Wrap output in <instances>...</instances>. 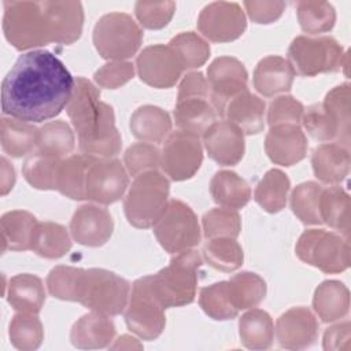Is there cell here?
Masks as SVG:
<instances>
[{
    "instance_id": "83f0119b",
    "label": "cell",
    "mask_w": 351,
    "mask_h": 351,
    "mask_svg": "<svg viewBox=\"0 0 351 351\" xmlns=\"http://www.w3.org/2000/svg\"><path fill=\"white\" fill-rule=\"evenodd\" d=\"M129 128L132 134L145 143H160L171 133V119L167 111L158 106L145 104L134 110Z\"/></svg>"
},
{
    "instance_id": "d4e9b609",
    "label": "cell",
    "mask_w": 351,
    "mask_h": 351,
    "mask_svg": "<svg viewBox=\"0 0 351 351\" xmlns=\"http://www.w3.org/2000/svg\"><path fill=\"white\" fill-rule=\"evenodd\" d=\"M313 308L322 322L340 321L350 311V291L337 280H325L314 291Z\"/></svg>"
},
{
    "instance_id": "5bb4252c",
    "label": "cell",
    "mask_w": 351,
    "mask_h": 351,
    "mask_svg": "<svg viewBox=\"0 0 351 351\" xmlns=\"http://www.w3.org/2000/svg\"><path fill=\"white\" fill-rule=\"evenodd\" d=\"M208 97L217 115H223L226 104L237 95L248 90V73L233 56H219L207 69Z\"/></svg>"
},
{
    "instance_id": "f907efd6",
    "label": "cell",
    "mask_w": 351,
    "mask_h": 351,
    "mask_svg": "<svg viewBox=\"0 0 351 351\" xmlns=\"http://www.w3.org/2000/svg\"><path fill=\"white\" fill-rule=\"evenodd\" d=\"M125 169L130 176H138L160 166V152L151 143H134L123 154Z\"/></svg>"
},
{
    "instance_id": "e0dca14e",
    "label": "cell",
    "mask_w": 351,
    "mask_h": 351,
    "mask_svg": "<svg viewBox=\"0 0 351 351\" xmlns=\"http://www.w3.org/2000/svg\"><path fill=\"white\" fill-rule=\"evenodd\" d=\"M318 332L319 326L314 313L303 306L282 313L274 328L280 347L287 350H303L313 346L318 339Z\"/></svg>"
},
{
    "instance_id": "7402d4cb",
    "label": "cell",
    "mask_w": 351,
    "mask_h": 351,
    "mask_svg": "<svg viewBox=\"0 0 351 351\" xmlns=\"http://www.w3.org/2000/svg\"><path fill=\"white\" fill-rule=\"evenodd\" d=\"M295 70L288 59L270 55L261 59L254 70V88L265 97L291 90Z\"/></svg>"
},
{
    "instance_id": "2e32d148",
    "label": "cell",
    "mask_w": 351,
    "mask_h": 351,
    "mask_svg": "<svg viewBox=\"0 0 351 351\" xmlns=\"http://www.w3.org/2000/svg\"><path fill=\"white\" fill-rule=\"evenodd\" d=\"M136 70L144 84L158 89H167L177 84L184 67L169 44H155L145 47L138 53Z\"/></svg>"
},
{
    "instance_id": "bcb514c9",
    "label": "cell",
    "mask_w": 351,
    "mask_h": 351,
    "mask_svg": "<svg viewBox=\"0 0 351 351\" xmlns=\"http://www.w3.org/2000/svg\"><path fill=\"white\" fill-rule=\"evenodd\" d=\"M84 270L85 269L82 267L64 265H59L51 269L47 276V288L51 296L60 300L78 302Z\"/></svg>"
},
{
    "instance_id": "4fadbf2b",
    "label": "cell",
    "mask_w": 351,
    "mask_h": 351,
    "mask_svg": "<svg viewBox=\"0 0 351 351\" xmlns=\"http://www.w3.org/2000/svg\"><path fill=\"white\" fill-rule=\"evenodd\" d=\"M203 162L200 137L188 132H171L160 151V167L173 181L192 178Z\"/></svg>"
},
{
    "instance_id": "9a60e30c",
    "label": "cell",
    "mask_w": 351,
    "mask_h": 351,
    "mask_svg": "<svg viewBox=\"0 0 351 351\" xmlns=\"http://www.w3.org/2000/svg\"><path fill=\"white\" fill-rule=\"evenodd\" d=\"M247 27L245 14L239 3L214 1L199 14L197 29L213 43H229L243 36Z\"/></svg>"
},
{
    "instance_id": "44dd1931",
    "label": "cell",
    "mask_w": 351,
    "mask_h": 351,
    "mask_svg": "<svg viewBox=\"0 0 351 351\" xmlns=\"http://www.w3.org/2000/svg\"><path fill=\"white\" fill-rule=\"evenodd\" d=\"M115 337V325L110 315L92 311L78 318L70 330V341L81 350L110 347Z\"/></svg>"
},
{
    "instance_id": "ffe728a7",
    "label": "cell",
    "mask_w": 351,
    "mask_h": 351,
    "mask_svg": "<svg viewBox=\"0 0 351 351\" xmlns=\"http://www.w3.org/2000/svg\"><path fill=\"white\" fill-rule=\"evenodd\" d=\"M307 137L299 125L282 123L270 126L265 138L269 159L280 166H293L307 154Z\"/></svg>"
},
{
    "instance_id": "3957f363",
    "label": "cell",
    "mask_w": 351,
    "mask_h": 351,
    "mask_svg": "<svg viewBox=\"0 0 351 351\" xmlns=\"http://www.w3.org/2000/svg\"><path fill=\"white\" fill-rule=\"evenodd\" d=\"M66 112L77 132L82 154L114 158L122 148V138L115 126L114 110L100 100V90L84 77L75 78Z\"/></svg>"
},
{
    "instance_id": "ac0fdd59",
    "label": "cell",
    "mask_w": 351,
    "mask_h": 351,
    "mask_svg": "<svg viewBox=\"0 0 351 351\" xmlns=\"http://www.w3.org/2000/svg\"><path fill=\"white\" fill-rule=\"evenodd\" d=\"M114 232L111 214L99 204L80 206L70 221L71 237L85 247H101Z\"/></svg>"
},
{
    "instance_id": "b9f144b4",
    "label": "cell",
    "mask_w": 351,
    "mask_h": 351,
    "mask_svg": "<svg viewBox=\"0 0 351 351\" xmlns=\"http://www.w3.org/2000/svg\"><path fill=\"white\" fill-rule=\"evenodd\" d=\"M11 344L22 351L37 350L44 340V329L37 314L16 313L8 328Z\"/></svg>"
},
{
    "instance_id": "74e56055",
    "label": "cell",
    "mask_w": 351,
    "mask_h": 351,
    "mask_svg": "<svg viewBox=\"0 0 351 351\" xmlns=\"http://www.w3.org/2000/svg\"><path fill=\"white\" fill-rule=\"evenodd\" d=\"M203 259L214 269L230 273L241 267L244 252L236 239L214 237L207 239L203 245Z\"/></svg>"
},
{
    "instance_id": "f1b7e54d",
    "label": "cell",
    "mask_w": 351,
    "mask_h": 351,
    "mask_svg": "<svg viewBox=\"0 0 351 351\" xmlns=\"http://www.w3.org/2000/svg\"><path fill=\"white\" fill-rule=\"evenodd\" d=\"M210 193L218 206L233 210L243 208L251 199L248 182L230 170H221L214 174L210 181Z\"/></svg>"
},
{
    "instance_id": "f5cc1de1",
    "label": "cell",
    "mask_w": 351,
    "mask_h": 351,
    "mask_svg": "<svg viewBox=\"0 0 351 351\" xmlns=\"http://www.w3.org/2000/svg\"><path fill=\"white\" fill-rule=\"evenodd\" d=\"M304 114L303 104L289 95L274 97L267 108V123L270 126L292 123L299 125Z\"/></svg>"
},
{
    "instance_id": "d590c367",
    "label": "cell",
    "mask_w": 351,
    "mask_h": 351,
    "mask_svg": "<svg viewBox=\"0 0 351 351\" xmlns=\"http://www.w3.org/2000/svg\"><path fill=\"white\" fill-rule=\"evenodd\" d=\"M71 248V237L67 229L56 222L44 221L37 223L32 250L41 258L59 259Z\"/></svg>"
},
{
    "instance_id": "7a4b0ae2",
    "label": "cell",
    "mask_w": 351,
    "mask_h": 351,
    "mask_svg": "<svg viewBox=\"0 0 351 351\" xmlns=\"http://www.w3.org/2000/svg\"><path fill=\"white\" fill-rule=\"evenodd\" d=\"M3 32L18 51H27L51 43L70 45L84 27V8L80 1H4Z\"/></svg>"
},
{
    "instance_id": "c3c4849f",
    "label": "cell",
    "mask_w": 351,
    "mask_h": 351,
    "mask_svg": "<svg viewBox=\"0 0 351 351\" xmlns=\"http://www.w3.org/2000/svg\"><path fill=\"white\" fill-rule=\"evenodd\" d=\"M203 234L206 239L230 237L236 239L241 230V217L237 210L215 207L204 213L202 218Z\"/></svg>"
},
{
    "instance_id": "60d3db41",
    "label": "cell",
    "mask_w": 351,
    "mask_h": 351,
    "mask_svg": "<svg viewBox=\"0 0 351 351\" xmlns=\"http://www.w3.org/2000/svg\"><path fill=\"white\" fill-rule=\"evenodd\" d=\"M296 15L302 30L308 34L329 32L333 29L336 22V11L333 5L328 1H298Z\"/></svg>"
},
{
    "instance_id": "91938a15",
    "label": "cell",
    "mask_w": 351,
    "mask_h": 351,
    "mask_svg": "<svg viewBox=\"0 0 351 351\" xmlns=\"http://www.w3.org/2000/svg\"><path fill=\"white\" fill-rule=\"evenodd\" d=\"M111 350H141L143 344L130 335H122L119 336L112 346H110Z\"/></svg>"
},
{
    "instance_id": "cb8c5ba5",
    "label": "cell",
    "mask_w": 351,
    "mask_h": 351,
    "mask_svg": "<svg viewBox=\"0 0 351 351\" xmlns=\"http://www.w3.org/2000/svg\"><path fill=\"white\" fill-rule=\"evenodd\" d=\"M37 223V218L25 210H12L3 214L0 219L1 251L32 250Z\"/></svg>"
},
{
    "instance_id": "680465c9",
    "label": "cell",
    "mask_w": 351,
    "mask_h": 351,
    "mask_svg": "<svg viewBox=\"0 0 351 351\" xmlns=\"http://www.w3.org/2000/svg\"><path fill=\"white\" fill-rule=\"evenodd\" d=\"M0 193L1 196H5L15 184V169L14 166L7 160V158H1V180H0Z\"/></svg>"
},
{
    "instance_id": "e575fe53",
    "label": "cell",
    "mask_w": 351,
    "mask_h": 351,
    "mask_svg": "<svg viewBox=\"0 0 351 351\" xmlns=\"http://www.w3.org/2000/svg\"><path fill=\"white\" fill-rule=\"evenodd\" d=\"M291 181L280 169H270L256 184L254 200L267 213L276 214L281 211L288 199Z\"/></svg>"
},
{
    "instance_id": "ab89813d",
    "label": "cell",
    "mask_w": 351,
    "mask_h": 351,
    "mask_svg": "<svg viewBox=\"0 0 351 351\" xmlns=\"http://www.w3.org/2000/svg\"><path fill=\"white\" fill-rule=\"evenodd\" d=\"M199 304L202 310L215 321L233 319L240 313L233 304L228 280L202 288L199 292Z\"/></svg>"
},
{
    "instance_id": "ee69618b",
    "label": "cell",
    "mask_w": 351,
    "mask_h": 351,
    "mask_svg": "<svg viewBox=\"0 0 351 351\" xmlns=\"http://www.w3.org/2000/svg\"><path fill=\"white\" fill-rule=\"evenodd\" d=\"M322 186L315 181H306L295 186L291 195L292 213L304 225H321L319 197Z\"/></svg>"
},
{
    "instance_id": "f35d334b",
    "label": "cell",
    "mask_w": 351,
    "mask_h": 351,
    "mask_svg": "<svg viewBox=\"0 0 351 351\" xmlns=\"http://www.w3.org/2000/svg\"><path fill=\"white\" fill-rule=\"evenodd\" d=\"M228 281L233 304L239 311L256 307L266 296V282L256 273L241 271Z\"/></svg>"
},
{
    "instance_id": "1f68e13d",
    "label": "cell",
    "mask_w": 351,
    "mask_h": 351,
    "mask_svg": "<svg viewBox=\"0 0 351 351\" xmlns=\"http://www.w3.org/2000/svg\"><path fill=\"white\" fill-rule=\"evenodd\" d=\"M93 155L75 154L59 162L56 171V191L73 200L85 199V176Z\"/></svg>"
},
{
    "instance_id": "5b68a950",
    "label": "cell",
    "mask_w": 351,
    "mask_h": 351,
    "mask_svg": "<svg viewBox=\"0 0 351 351\" xmlns=\"http://www.w3.org/2000/svg\"><path fill=\"white\" fill-rule=\"evenodd\" d=\"M170 181L158 170H148L134 177L123 199L128 222L138 229L154 226L169 203Z\"/></svg>"
},
{
    "instance_id": "7dc6e473",
    "label": "cell",
    "mask_w": 351,
    "mask_h": 351,
    "mask_svg": "<svg viewBox=\"0 0 351 351\" xmlns=\"http://www.w3.org/2000/svg\"><path fill=\"white\" fill-rule=\"evenodd\" d=\"M300 123L303 125L304 130L310 134V137H313L314 140L321 143H329L335 140L337 141V144L344 145L339 125L332 118V115L324 108L322 104H314L304 110Z\"/></svg>"
},
{
    "instance_id": "6da1fadb",
    "label": "cell",
    "mask_w": 351,
    "mask_h": 351,
    "mask_svg": "<svg viewBox=\"0 0 351 351\" xmlns=\"http://www.w3.org/2000/svg\"><path fill=\"white\" fill-rule=\"evenodd\" d=\"M75 80L52 52L22 53L1 82L3 114L25 122H44L67 106Z\"/></svg>"
},
{
    "instance_id": "836d02e7",
    "label": "cell",
    "mask_w": 351,
    "mask_h": 351,
    "mask_svg": "<svg viewBox=\"0 0 351 351\" xmlns=\"http://www.w3.org/2000/svg\"><path fill=\"white\" fill-rule=\"evenodd\" d=\"M350 208L348 193L337 185L324 188L319 197V215L322 223H326L341 236H350Z\"/></svg>"
},
{
    "instance_id": "4dcf8cb0",
    "label": "cell",
    "mask_w": 351,
    "mask_h": 351,
    "mask_svg": "<svg viewBox=\"0 0 351 351\" xmlns=\"http://www.w3.org/2000/svg\"><path fill=\"white\" fill-rule=\"evenodd\" d=\"M38 129L16 118L3 117L0 119V141L3 151L11 158H22L37 147Z\"/></svg>"
},
{
    "instance_id": "30bf717a",
    "label": "cell",
    "mask_w": 351,
    "mask_h": 351,
    "mask_svg": "<svg viewBox=\"0 0 351 351\" xmlns=\"http://www.w3.org/2000/svg\"><path fill=\"white\" fill-rule=\"evenodd\" d=\"M152 229L160 247L171 255L192 250L202 240V230L195 211L180 199L169 200Z\"/></svg>"
},
{
    "instance_id": "8fae6325",
    "label": "cell",
    "mask_w": 351,
    "mask_h": 351,
    "mask_svg": "<svg viewBox=\"0 0 351 351\" xmlns=\"http://www.w3.org/2000/svg\"><path fill=\"white\" fill-rule=\"evenodd\" d=\"M166 307L152 289L149 276L137 278L132 284L129 300L123 311L125 322L143 340H155L166 325Z\"/></svg>"
},
{
    "instance_id": "6f0895ef",
    "label": "cell",
    "mask_w": 351,
    "mask_h": 351,
    "mask_svg": "<svg viewBox=\"0 0 351 351\" xmlns=\"http://www.w3.org/2000/svg\"><path fill=\"white\" fill-rule=\"evenodd\" d=\"M208 99V85L206 77L200 71H191L184 75L178 85L177 100L184 99Z\"/></svg>"
},
{
    "instance_id": "484cf974",
    "label": "cell",
    "mask_w": 351,
    "mask_h": 351,
    "mask_svg": "<svg viewBox=\"0 0 351 351\" xmlns=\"http://www.w3.org/2000/svg\"><path fill=\"white\" fill-rule=\"evenodd\" d=\"M265 101L251 92L245 90L233 97L225 108L223 115L228 121L239 126L244 134H258L265 128Z\"/></svg>"
},
{
    "instance_id": "277c9868",
    "label": "cell",
    "mask_w": 351,
    "mask_h": 351,
    "mask_svg": "<svg viewBox=\"0 0 351 351\" xmlns=\"http://www.w3.org/2000/svg\"><path fill=\"white\" fill-rule=\"evenodd\" d=\"M202 263V255L192 248L174 254L166 267L149 274L152 289L166 308L182 307L195 300Z\"/></svg>"
},
{
    "instance_id": "d6986e66",
    "label": "cell",
    "mask_w": 351,
    "mask_h": 351,
    "mask_svg": "<svg viewBox=\"0 0 351 351\" xmlns=\"http://www.w3.org/2000/svg\"><path fill=\"white\" fill-rule=\"evenodd\" d=\"M202 137L208 158L221 166H234L244 156V133L230 121H215Z\"/></svg>"
},
{
    "instance_id": "7bdbcfd3",
    "label": "cell",
    "mask_w": 351,
    "mask_h": 351,
    "mask_svg": "<svg viewBox=\"0 0 351 351\" xmlns=\"http://www.w3.org/2000/svg\"><path fill=\"white\" fill-rule=\"evenodd\" d=\"M169 45L178 56L184 70L199 69L210 58V44L195 32H182L174 36Z\"/></svg>"
},
{
    "instance_id": "ba28073f",
    "label": "cell",
    "mask_w": 351,
    "mask_h": 351,
    "mask_svg": "<svg viewBox=\"0 0 351 351\" xmlns=\"http://www.w3.org/2000/svg\"><path fill=\"white\" fill-rule=\"evenodd\" d=\"M296 256L318 270L336 274L350 266L348 239L325 229L304 230L295 245Z\"/></svg>"
},
{
    "instance_id": "816d5d0a",
    "label": "cell",
    "mask_w": 351,
    "mask_h": 351,
    "mask_svg": "<svg viewBox=\"0 0 351 351\" xmlns=\"http://www.w3.org/2000/svg\"><path fill=\"white\" fill-rule=\"evenodd\" d=\"M174 11V1H137L134 5V14L138 23L149 30H158L167 26Z\"/></svg>"
},
{
    "instance_id": "7c38bea8",
    "label": "cell",
    "mask_w": 351,
    "mask_h": 351,
    "mask_svg": "<svg viewBox=\"0 0 351 351\" xmlns=\"http://www.w3.org/2000/svg\"><path fill=\"white\" fill-rule=\"evenodd\" d=\"M129 186L125 166L117 158L93 156L85 176V199L97 204L118 202Z\"/></svg>"
},
{
    "instance_id": "9c48e42d",
    "label": "cell",
    "mask_w": 351,
    "mask_h": 351,
    "mask_svg": "<svg viewBox=\"0 0 351 351\" xmlns=\"http://www.w3.org/2000/svg\"><path fill=\"white\" fill-rule=\"evenodd\" d=\"M130 289L129 281L114 271L100 267L85 269L78 303L110 317L119 315L126 308Z\"/></svg>"
},
{
    "instance_id": "f546056e",
    "label": "cell",
    "mask_w": 351,
    "mask_h": 351,
    "mask_svg": "<svg viewBox=\"0 0 351 351\" xmlns=\"http://www.w3.org/2000/svg\"><path fill=\"white\" fill-rule=\"evenodd\" d=\"M174 121L180 130L203 136L206 130L215 122L217 112L207 99H184L177 100L174 111Z\"/></svg>"
},
{
    "instance_id": "f6af8a7d",
    "label": "cell",
    "mask_w": 351,
    "mask_h": 351,
    "mask_svg": "<svg viewBox=\"0 0 351 351\" xmlns=\"http://www.w3.org/2000/svg\"><path fill=\"white\" fill-rule=\"evenodd\" d=\"M60 160L37 151L25 160L23 177L36 189L56 191V171Z\"/></svg>"
},
{
    "instance_id": "681fc988",
    "label": "cell",
    "mask_w": 351,
    "mask_h": 351,
    "mask_svg": "<svg viewBox=\"0 0 351 351\" xmlns=\"http://www.w3.org/2000/svg\"><path fill=\"white\" fill-rule=\"evenodd\" d=\"M350 100L351 86L348 82H344L332 88L321 103L339 125L346 147L350 144Z\"/></svg>"
},
{
    "instance_id": "52a82bcc",
    "label": "cell",
    "mask_w": 351,
    "mask_h": 351,
    "mask_svg": "<svg viewBox=\"0 0 351 351\" xmlns=\"http://www.w3.org/2000/svg\"><path fill=\"white\" fill-rule=\"evenodd\" d=\"M143 43V30L125 12L103 15L93 27V45L107 60H128L137 53Z\"/></svg>"
},
{
    "instance_id": "8992f818",
    "label": "cell",
    "mask_w": 351,
    "mask_h": 351,
    "mask_svg": "<svg viewBox=\"0 0 351 351\" xmlns=\"http://www.w3.org/2000/svg\"><path fill=\"white\" fill-rule=\"evenodd\" d=\"M288 60L295 74L315 77L344 69L347 74L348 52H344L337 40L329 36H298L288 48Z\"/></svg>"
},
{
    "instance_id": "d6a6232c",
    "label": "cell",
    "mask_w": 351,
    "mask_h": 351,
    "mask_svg": "<svg viewBox=\"0 0 351 351\" xmlns=\"http://www.w3.org/2000/svg\"><path fill=\"white\" fill-rule=\"evenodd\" d=\"M239 336L248 350H267L273 344L274 324L270 314L261 308H251L239 319Z\"/></svg>"
},
{
    "instance_id": "4316f807",
    "label": "cell",
    "mask_w": 351,
    "mask_h": 351,
    "mask_svg": "<svg viewBox=\"0 0 351 351\" xmlns=\"http://www.w3.org/2000/svg\"><path fill=\"white\" fill-rule=\"evenodd\" d=\"M45 298L44 284L34 274H16L8 282L7 302L15 311L38 314L45 303Z\"/></svg>"
},
{
    "instance_id": "603a6c76",
    "label": "cell",
    "mask_w": 351,
    "mask_h": 351,
    "mask_svg": "<svg viewBox=\"0 0 351 351\" xmlns=\"http://www.w3.org/2000/svg\"><path fill=\"white\" fill-rule=\"evenodd\" d=\"M350 151L337 143L319 144L311 155V166L318 181L336 185L344 181L350 173Z\"/></svg>"
},
{
    "instance_id": "db71d44e",
    "label": "cell",
    "mask_w": 351,
    "mask_h": 351,
    "mask_svg": "<svg viewBox=\"0 0 351 351\" xmlns=\"http://www.w3.org/2000/svg\"><path fill=\"white\" fill-rule=\"evenodd\" d=\"M134 77V64L128 60H111L95 71L93 80L97 86L117 89Z\"/></svg>"
},
{
    "instance_id": "8d00e7d4",
    "label": "cell",
    "mask_w": 351,
    "mask_h": 351,
    "mask_svg": "<svg viewBox=\"0 0 351 351\" xmlns=\"http://www.w3.org/2000/svg\"><path fill=\"white\" fill-rule=\"evenodd\" d=\"M75 147V136L64 121H51L38 129L37 151L58 159L70 156Z\"/></svg>"
},
{
    "instance_id": "9f6ffc18",
    "label": "cell",
    "mask_w": 351,
    "mask_h": 351,
    "mask_svg": "<svg viewBox=\"0 0 351 351\" xmlns=\"http://www.w3.org/2000/svg\"><path fill=\"white\" fill-rule=\"evenodd\" d=\"M322 347L326 351H350L351 350V324L350 321L339 322L329 326L322 339Z\"/></svg>"
},
{
    "instance_id": "11a10c76",
    "label": "cell",
    "mask_w": 351,
    "mask_h": 351,
    "mask_svg": "<svg viewBox=\"0 0 351 351\" xmlns=\"http://www.w3.org/2000/svg\"><path fill=\"white\" fill-rule=\"evenodd\" d=\"M250 19L258 25L276 22L285 10L284 1H244L243 3Z\"/></svg>"
}]
</instances>
